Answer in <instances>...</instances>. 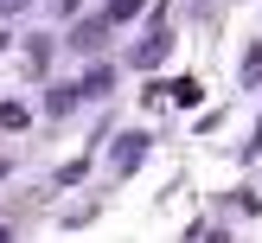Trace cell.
I'll list each match as a JSON object with an SVG mask.
<instances>
[{
    "label": "cell",
    "instance_id": "cell-1",
    "mask_svg": "<svg viewBox=\"0 0 262 243\" xmlns=\"http://www.w3.org/2000/svg\"><path fill=\"white\" fill-rule=\"evenodd\" d=\"M243 83H262V45H250V58H243Z\"/></svg>",
    "mask_w": 262,
    "mask_h": 243
}]
</instances>
